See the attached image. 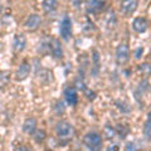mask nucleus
<instances>
[{
  "label": "nucleus",
  "mask_w": 151,
  "mask_h": 151,
  "mask_svg": "<svg viewBox=\"0 0 151 151\" xmlns=\"http://www.w3.org/2000/svg\"><path fill=\"white\" fill-rule=\"evenodd\" d=\"M102 136L106 140H112L116 136V129H115V127H112L111 125H106L105 127H103Z\"/></svg>",
  "instance_id": "15"
},
{
  "label": "nucleus",
  "mask_w": 151,
  "mask_h": 151,
  "mask_svg": "<svg viewBox=\"0 0 151 151\" xmlns=\"http://www.w3.org/2000/svg\"><path fill=\"white\" fill-rule=\"evenodd\" d=\"M130 58V49L127 44H120L116 49V62L119 64H125Z\"/></svg>",
  "instance_id": "4"
},
{
  "label": "nucleus",
  "mask_w": 151,
  "mask_h": 151,
  "mask_svg": "<svg viewBox=\"0 0 151 151\" xmlns=\"http://www.w3.org/2000/svg\"><path fill=\"white\" fill-rule=\"evenodd\" d=\"M147 27H149V23L145 18H136L135 20L132 22V28L137 33H145L147 30Z\"/></svg>",
  "instance_id": "11"
},
{
  "label": "nucleus",
  "mask_w": 151,
  "mask_h": 151,
  "mask_svg": "<svg viewBox=\"0 0 151 151\" xmlns=\"http://www.w3.org/2000/svg\"><path fill=\"white\" fill-rule=\"evenodd\" d=\"M150 57H151V53H150Z\"/></svg>",
  "instance_id": "30"
},
{
  "label": "nucleus",
  "mask_w": 151,
  "mask_h": 151,
  "mask_svg": "<svg viewBox=\"0 0 151 151\" xmlns=\"http://www.w3.org/2000/svg\"><path fill=\"white\" fill-rule=\"evenodd\" d=\"M54 111H55L57 115H62V113H64V111H65L64 103L62 101H58L55 103V106H54Z\"/></svg>",
  "instance_id": "22"
},
{
  "label": "nucleus",
  "mask_w": 151,
  "mask_h": 151,
  "mask_svg": "<svg viewBox=\"0 0 151 151\" xmlns=\"http://www.w3.org/2000/svg\"><path fill=\"white\" fill-rule=\"evenodd\" d=\"M137 0H122L121 4V12L125 15H131L132 13H135V10L137 9Z\"/></svg>",
  "instance_id": "6"
},
{
  "label": "nucleus",
  "mask_w": 151,
  "mask_h": 151,
  "mask_svg": "<svg viewBox=\"0 0 151 151\" xmlns=\"http://www.w3.org/2000/svg\"><path fill=\"white\" fill-rule=\"evenodd\" d=\"M147 121L151 122V112H149V115H147Z\"/></svg>",
  "instance_id": "28"
},
{
  "label": "nucleus",
  "mask_w": 151,
  "mask_h": 151,
  "mask_svg": "<svg viewBox=\"0 0 151 151\" xmlns=\"http://www.w3.org/2000/svg\"><path fill=\"white\" fill-rule=\"evenodd\" d=\"M9 79H10V74H9V72H6V70L0 72V89H3L6 86Z\"/></svg>",
  "instance_id": "17"
},
{
  "label": "nucleus",
  "mask_w": 151,
  "mask_h": 151,
  "mask_svg": "<svg viewBox=\"0 0 151 151\" xmlns=\"http://www.w3.org/2000/svg\"><path fill=\"white\" fill-rule=\"evenodd\" d=\"M39 52L42 54L50 53V39H49V38H44V39L40 40V43H39Z\"/></svg>",
  "instance_id": "16"
},
{
  "label": "nucleus",
  "mask_w": 151,
  "mask_h": 151,
  "mask_svg": "<svg viewBox=\"0 0 151 151\" xmlns=\"http://www.w3.org/2000/svg\"><path fill=\"white\" fill-rule=\"evenodd\" d=\"M64 98L67 101L68 105L70 106H76L78 103V94H77V91H76L74 87H67L64 89Z\"/></svg>",
  "instance_id": "7"
},
{
  "label": "nucleus",
  "mask_w": 151,
  "mask_h": 151,
  "mask_svg": "<svg viewBox=\"0 0 151 151\" xmlns=\"http://www.w3.org/2000/svg\"><path fill=\"white\" fill-rule=\"evenodd\" d=\"M40 24H42V19H40V17L38 15V14H32V15H29L27 18L25 23H24L25 28L28 30H30V32L37 30L38 28L40 27Z\"/></svg>",
  "instance_id": "5"
},
{
  "label": "nucleus",
  "mask_w": 151,
  "mask_h": 151,
  "mask_svg": "<svg viewBox=\"0 0 151 151\" xmlns=\"http://www.w3.org/2000/svg\"><path fill=\"white\" fill-rule=\"evenodd\" d=\"M83 144L87 150L97 151L102 147V136L98 132H88L83 139Z\"/></svg>",
  "instance_id": "2"
},
{
  "label": "nucleus",
  "mask_w": 151,
  "mask_h": 151,
  "mask_svg": "<svg viewBox=\"0 0 151 151\" xmlns=\"http://www.w3.org/2000/svg\"><path fill=\"white\" fill-rule=\"evenodd\" d=\"M55 134L59 140L68 141L73 137L74 129H73L72 124H69L68 121H59L58 124L55 125Z\"/></svg>",
  "instance_id": "1"
},
{
  "label": "nucleus",
  "mask_w": 151,
  "mask_h": 151,
  "mask_svg": "<svg viewBox=\"0 0 151 151\" xmlns=\"http://www.w3.org/2000/svg\"><path fill=\"white\" fill-rule=\"evenodd\" d=\"M29 73H30V64L28 63L27 60H24V62L19 65V68L15 73L17 81H24L28 76H29Z\"/></svg>",
  "instance_id": "8"
},
{
  "label": "nucleus",
  "mask_w": 151,
  "mask_h": 151,
  "mask_svg": "<svg viewBox=\"0 0 151 151\" xmlns=\"http://www.w3.org/2000/svg\"><path fill=\"white\" fill-rule=\"evenodd\" d=\"M107 150H108V151H110V150H117V147H116V145H113L112 147H108Z\"/></svg>",
  "instance_id": "27"
},
{
  "label": "nucleus",
  "mask_w": 151,
  "mask_h": 151,
  "mask_svg": "<svg viewBox=\"0 0 151 151\" xmlns=\"http://www.w3.org/2000/svg\"><path fill=\"white\" fill-rule=\"evenodd\" d=\"M116 132H119L120 139H125L126 135L129 134V129H127V126H125V125H119V129L116 130Z\"/></svg>",
  "instance_id": "21"
},
{
  "label": "nucleus",
  "mask_w": 151,
  "mask_h": 151,
  "mask_svg": "<svg viewBox=\"0 0 151 151\" xmlns=\"http://www.w3.org/2000/svg\"><path fill=\"white\" fill-rule=\"evenodd\" d=\"M50 53L55 59L63 58V49L58 39H50Z\"/></svg>",
  "instance_id": "10"
},
{
  "label": "nucleus",
  "mask_w": 151,
  "mask_h": 151,
  "mask_svg": "<svg viewBox=\"0 0 151 151\" xmlns=\"http://www.w3.org/2000/svg\"><path fill=\"white\" fill-rule=\"evenodd\" d=\"M35 130H37V120L33 119V117L27 119L24 121V124H23V131L28 135H33L35 132Z\"/></svg>",
  "instance_id": "12"
},
{
  "label": "nucleus",
  "mask_w": 151,
  "mask_h": 151,
  "mask_svg": "<svg viewBox=\"0 0 151 151\" xmlns=\"http://www.w3.org/2000/svg\"><path fill=\"white\" fill-rule=\"evenodd\" d=\"M1 9H3V5H1V3H0V12H1Z\"/></svg>",
  "instance_id": "29"
},
{
  "label": "nucleus",
  "mask_w": 151,
  "mask_h": 151,
  "mask_svg": "<svg viewBox=\"0 0 151 151\" xmlns=\"http://www.w3.org/2000/svg\"><path fill=\"white\" fill-rule=\"evenodd\" d=\"M34 136V140H35V142H38V144H40V142H43L44 141V139H45V131H43V130H35V132L33 134Z\"/></svg>",
  "instance_id": "19"
},
{
  "label": "nucleus",
  "mask_w": 151,
  "mask_h": 151,
  "mask_svg": "<svg viewBox=\"0 0 151 151\" xmlns=\"http://www.w3.org/2000/svg\"><path fill=\"white\" fill-rule=\"evenodd\" d=\"M144 136H145L146 140L151 141V122L150 121L146 122L145 126H144Z\"/></svg>",
  "instance_id": "20"
},
{
  "label": "nucleus",
  "mask_w": 151,
  "mask_h": 151,
  "mask_svg": "<svg viewBox=\"0 0 151 151\" xmlns=\"http://www.w3.org/2000/svg\"><path fill=\"white\" fill-rule=\"evenodd\" d=\"M70 1H72L74 8H79V5L82 4V0H70Z\"/></svg>",
  "instance_id": "26"
},
{
  "label": "nucleus",
  "mask_w": 151,
  "mask_h": 151,
  "mask_svg": "<svg viewBox=\"0 0 151 151\" xmlns=\"http://www.w3.org/2000/svg\"><path fill=\"white\" fill-rule=\"evenodd\" d=\"M116 105H117V107H119L122 112H129V111H130V107H126V108H125V106H126L125 102H119V101H117Z\"/></svg>",
  "instance_id": "23"
},
{
  "label": "nucleus",
  "mask_w": 151,
  "mask_h": 151,
  "mask_svg": "<svg viewBox=\"0 0 151 151\" xmlns=\"http://www.w3.org/2000/svg\"><path fill=\"white\" fill-rule=\"evenodd\" d=\"M142 53H144V48H137V49H136V52H135V58L140 59L141 55H142Z\"/></svg>",
  "instance_id": "24"
},
{
  "label": "nucleus",
  "mask_w": 151,
  "mask_h": 151,
  "mask_svg": "<svg viewBox=\"0 0 151 151\" xmlns=\"http://www.w3.org/2000/svg\"><path fill=\"white\" fill-rule=\"evenodd\" d=\"M107 0H88V10L89 12H100L103 9Z\"/></svg>",
  "instance_id": "13"
},
{
  "label": "nucleus",
  "mask_w": 151,
  "mask_h": 151,
  "mask_svg": "<svg viewBox=\"0 0 151 151\" xmlns=\"http://www.w3.org/2000/svg\"><path fill=\"white\" fill-rule=\"evenodd\" d=\"M42 6H43V10L45 13H53L58 8V1L57 0H43Z\"/></svg>",
  "instance_id": "14"
},
{
  "label": "nucleus",
  "mask_w": 151,
  "mask_h": 151,
  "mask_svg": "<svg viewBox=\"0 0 151 151\" xmlns=\"http://www.w3.org/2000/svg\"><path fill=\"white\" fill-rule=\"evenodd\" d=\"M25 45H27V38L24 37V34H17L14 37V40H13L14 52L20 53V52H23L25 49Z\"/></svg>",
  "instance_id": "9"
},
{
  "label": "nucleus",
  "mask_w": 151,
  "mask_h": 151,
  "mask_svg": "<svg viewBox=\"0 0 151 151\" xmlns=\"http://www.w3.org/2000/svg\"><path fill=\"white\" fill-rule=\"evenodd\" d=\"M59 33L62 39L64 40H69V38L72 37V20L68 15H64L62 18V22L59 25Z\"/></svg>",
  "instance_id": "3"
},
{
  "label": "nucleus",
  "mask_w": 151,
  "mask_h": 151,
  "mask_svg": "<svg viewBox=\"0 0 151 151\" xmlns=\"http://www.w3.org/2000/svg\"><path fill=\"white\" fill-rule=\"evenodd\" d=\"M126 150H137V147L135 146V144H132V142H129L126 146Z\"/></svg>",
  "instance_id": "25"
},
{
  "label": "nucleus",
  "mask_w": 151,
  "mask_h": 151,
  "mask_svg": "<svg viewBox=\"0 0 151 151\" xmlns=\"http://www.w3.org/2000/svg\"><path fill=\"white\" fill-rule=\"evenodd\" d=\"M139 70L141 72V74H144L145 77H149L151 76V64L149 63H142L139 65Z\"/></svg>",
  "instance_id": "18"
}]
</instances>
